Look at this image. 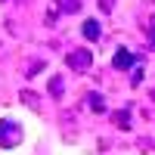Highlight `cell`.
Returning <instances> with one entry per match:
<instances>
[{"mask_svg": "<svg viewBox=\"0 0 155 155\" xmlns=\"http://www.w3.org/2000/svg\"><path fill=\"white\" fill-rule=\"evenodd\" d=\"M90 109H96V112H99V109H102V99H99V96H93V99H90Z\"/></svg>", "mask_w": 155, "mask_h": 155, "instance_id": "7", "label": "cell"}, {"mask_svg": "<svg viewBox=\"0 0 155 155\" xmlns=\"http://www.w3.org/2000/svg\"><path fill=\"white\" fill-rule=\"evenodd\" d=\"M112 65L118 68V71H121V68H130V65H134V56L127 53V50H118V53H115V59H112Z\"/></svg>", "mask_w": 155, "mask_h": 155, "instance_id": "3", "label": "cell"}, {"mask_svg": "<svg viewBox=\"0 0 155 155\" xmlns=\"http://www.w3.org/2000/svg\"><path fill=\"white\" fill-rule=\"evenodd\" d=\"M99 31H102V28H99L96 19H87V22H84V37H87V41H99Z\"/></svg>", "mask_w": 155, "mask_h": 155, "instance_id": "4", "label": "cell"}, {"mask_svg": "<svg viewBox=\"0 0 155 155\" xmlns=\"http://www.w3.org/2000/svg\"><path fill=\"white\" fill-rule=\"evenodd\" d=\"M152 47H155V28H152Z\"/></svg>", "mask_w": 155, "mask_h": 155, "instance_id": "8", "label": "cell"}, {"mask_svg": "<svg viewBox=\"0 0 155 155\" xmlns=\"http://www.w3.org/2000/svg\"><path fill=\"white\" fill-rule=\"evenodd\" d=\"M50 87H53V93H56V96L62 93V81H59V78H53V84H50Z\"/></svg>", "mask_w": 155, "mask_h": 155, "instance_id": "6", "label": "cell"}, {"mask_svg": "<svg viewBox=\"0 0 155 155\" xmlns=\"http://www.w3.org/2000/svg\"><path fill=\"white\" fill-rule=\"evenodd\" d=\"M68 65H71L74 71H87V68H90V53H87V50L71 53V56H68Z\"/></svg>", "mask_w": 155, "mask_h": 155, "instance_id": "2", "label": "cell"}, {"mask_svg": "<svg viewBox=\"0 0 155 155\" xmlns=\"http://www.w3.org/2000/svg\"><path fill=\"white\" fill-rule=\"evenodd\" d=\"M19 140H22V127L16 121H0V146L3 149H12V146H19Z\"/></svg>", "mask_w": 155, "mask_h": 155, "instance_id": "1", "label": "cell"}, {"mask_svg": "<svg viewBox=\"0 0 155 155\" xmlns=\"http://www.w3.org/2000/svg\"><path fill=\"white\" fill-rule=\"evenodd\" d=\"M115 124H121V127H127V112H115Z\"/></svg>", "mask_w": 155, "mask_h": 155, "instance_id": "5", "label": "cell"}]
</instances>
